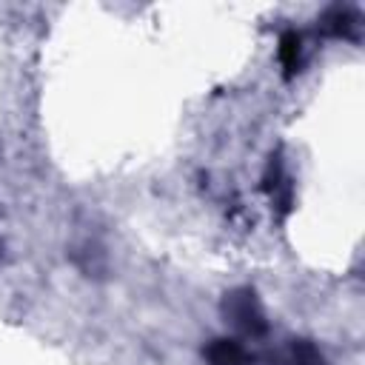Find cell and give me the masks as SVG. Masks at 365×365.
Returning <instances> with one entry per match:
<instances>
[{"mask_svg":"<svg viewBox=\"0 0 365 365\" xmlns=\"http://www.w3.org/2000/svg\"><path fill=\"white\" fill-rule=\"evenodd\" d=\"M225 314H228V319H231L240 331H245V334H251V336L265 331V317H262V311H259V302H257L254 291H248V288L234 291V294L225 297Z\"/></svg>","mask_w":365,"mask_h":365,"instance_id":"obj_1","label":"cell"},{"mask_svg":"<svg viewBox=\"0 0 365 365\" xmlns=\"http://www.w3.org/2000/svg\"><path fill=\"white\" fill-rule=\"evenodd\" d=\"M208 365H248L251 356L237 339H214L205 351Z\"/></svg>","mask_w":365,"mask_h":365,"instance_id":"obj_2","label":"cell"},{"mask_svg":"<svg viewBox=\"0 0 365 365\" xmlns=\"http://www.w3.org/2000/svg\"><path fill=\"white\" fill-rule=\"evenodd\" d=\"M279 60L285 66V71H299V63H302V37L297 31H288L282 34L279 40Z\"/></svg>","mask_w":365,"mask_h":365,"instance_id":"obj_3","label":"cell"},{"mask_svg":"<svg viewBox=\"0 0 365 365\" xmlns=\"http://www.w3.org/2000/svg\"><path fill=\"white\" fill-rule=\"evenodd\" d=\"M282 365H325V359L317 351V345H311V342H291Z\"/></svg>","mask_w":365,"mask_h":365,"instance_id":"obj_4","label":"cell"}]
</instances>
